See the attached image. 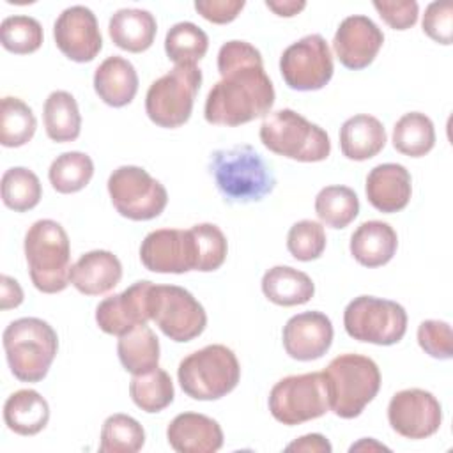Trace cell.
<instances>
[{
    "label": "cell",
    "instance_id": "cell-1",
    "mask_svg": "<svg viewBox=\"0 0 453 453\" xmlns=\"http://www.w3.org/2000/svg\"><path fill=\"white\" fill-rule=\"evenodd\" d=\"M221 80L207 94L209 124L241 126L265 117L274 104V87L264 71L260 51L246 41H228L218 51Z\"/></svg>",
    "mask_w": 453,
    "mask_h": 453
},
{
    "label": "cell",
    "instance_id": "cell-2",
    "mask_svg": "<svg viewBox=\"0 0 453 453\" xmlns=\"http://www.w3.org/2000/svg\"><path fill=\"white\" fill-rule=\"evenodd\" d=\"M209 168L218 191L230 203L260 202L276 186L271 165L251 145L214 150Z\"/></svg>",
    "mask_w": 453,
    "mask_h": 453
},
{
    "label": "cell",
    "instance_id": "cell-3",
    "mask_svg": "<svg viewBox=\"0 0 453 453\" xmlns=\"http://www.w3.org/2000/svg\"><path fill=\"white\" fill-rule=\"evenodd\" d=\"M25 258L34 287L57 294L71 283V244L64 226L53 219L35 221L25 234Z\"/></svg>",
    "mask_w": 453,
    "mask_h": 453
},
{
    "label": "cell",
    "instance_id": "cell-4",
    "mask_svg": "<svg viewBox=\"0 0 453 453\" xmlns=\"http://www.w3.org/2000/svg\"><path fill=\"white\" fill-rule=\"evenodd\" d=\"M329 411L338 418H357L380 389V370L377 363L361 354H340L324 370Z\"/></svg>",
    "mask_w": 453,
    "mask_h": 453
},
{
    "label": "cell",
    "instance_id": "cell-5",
    "mask_svg": "<svg viewBox=\"0 0 453 453\" xmlns=\"http://www.w3.org/2000/svg\"><path fill=\"white\" fill-rule=\"evenodd\" d=\"M4 349L11 373L21 382L42 380L58 350L55 329L42 319L23 317L4 331Z\"/></svg>",
    "mask_w": 453,
    "mask_h": 453
},
{
    "label": "cell",
    "instance_id": "cell-6",
    "mask_svg": "<svg viewBox=\"0 0 453 453\" xmlns=\"http://www.w3.org/2000/svg\"><path fill=\"white\" fill-rule=\"evenodd\" d=\"M260 142L271 152L301 163L324 161L331 154L329 134L290 108L269 111L264 117Z\"/></svg>",
    "mask_w": 453,
    "mask_h": 453
},
{
    "label": "cell",
    "instance_id": "cell-7",
    "mask_svg": "<svg viewBox=\"0 0 453 453\" xmlns=\"http://www.w3.org/2000/svg\"><path fill=\"white\" fill-rule=\"evenodd\" d=\"M177 379L193 400H219L237 386L241 366L232 349L212 343L186 356L179 363Z\"/></svg>",
    "mask_w": 453,
    "mask_h": 453
},
{
    "label": "cell",
    "instance_id": "cell-8",
    "mask_svg": "<svg viewBox=\"0 0 453 453\" xmlns=\"http://www.w3.org/2000/svg\"><path fill=\"white\" fill-rule=\"evenodd\" d=\"M202 85V71L196 65H175L150 83L145 94L147 117L159 127L173 129L191 117L195 97Z\"/></svg>",
    "mask_w": 453,
    "mask_h": 453
},
{
    "label": "cell",
    "instance_id": "cell-9",
    "mask_svg": "<svg viewBox=\"0 0 453 453\" xmlns=\"http://www.w3.org/2000/svg\"><path fill=\"white\" fill-rule=\"evenodd\" d=\"M343 327L357 342L373 345H395L407 331V311L391 299L359 296L343 311Z\"/></svg>",
    "mask_w": 453,
    "mask_h": 453
},
{
    "label": "cell",
    "instance_id": "cell-10",
    "mask_svg": "<svg viewBox=\"0 0 453 453\" xmlns=\"http://www.w3.org/2000/svg\"><path fill=\"white\" fill-rule=\"evenodd\" d=\"M269 411L283 425L294 426L324 416L329 411V393L324 372L288 375L269 393Z\"/></svg>",
    "mask_w": 453,
    "mask_h": 453
},
{
    "label": "cell",
    "instance_id": "cell-11",
    "mask_svg": "<svg viewBox=\"0 0 453 453\" xmlns=\"http://www.w3.org/2000/svg\"><path fill=\"white\" fill-rule=\"evenodd\" d=\"M106 186L117 212L133 221L154 219L168 203L165 186L142 166L124 165L115 168Z\"/></svg>",
    "mask_w": 453,
    "mask_h": 453
},
{
    "label": "cell",
    "instance_id": "cell-12",
    "mask_svg": "<svg viewBox=\"0 0 453 453\" xmlns=\"http://www.w3.org/2000/svg\"><path fill=\"white\" fill-rule=\"evenodd\" d=\"M150 320L173 342L184 343L200 336L207 313L195 296L177 285H152L149 292Z\"/></svg>",
    "mask_w": 453,
    "mask_h": 453
},
{
    "label": "cell",
    "instance_id": "cell-13",
    "mask_svg": "<svg viewBox=\"0 0 453 453\" xmlns=\"http://www.w3.org/2000/svg\"><path fill=\"white\" fill-rule=\"evenodd\" d=\"M333 71L331 50L319 34L301 37L285 48L280 57L281 78L292 90H320L333 78Z\"/></svg>",
    "mask_w": 453,
    "mask_h": 453
},
{
    "label": "cell",
    "instance_id": "cell-14",
    "mask_svg": "<svg viewBox=\"0 0 453 453\" xmlns=\"http://www.w3.org/2000/svg\"><path fill=\"white\" fill-rule=\"evenodd\" d=\"M140 260L145 269L161 274H182L188 271H196L198 253L191 228L152 230L140 244Z\"/></svg>",
    "mask_w": 453,
    "mask_h": 453
},
{
    "label": "cell",
    "instance_id": "cell-15",
    "mask_svg": "<svg viewBox=\"0 0 453 453\" xmlns=\"http://www.w3.org/2000/svg\"><path fill=\"white\" fill-rule=\"evenodd\" d=\"M388 421L405 439H426L441 428L442 409L430 391L402 389L389 400Z\"/></svg>",
    "mask_w": 453,
    "mask_h": 453
},
{
    "label": "cell",
    "instance_id": "cell-16",
    "mask_svg": "<svg viewBox=\"0 0 453 453\" xmlns=\"http://www.w3.org/2000/svg\"><path fill=\"white\" fill-rule=\"evenodd\" d=\"M53 37L57 48L73 62H90L103 48V37L96 14L85 5L64 9L55 25Z\"/></svg>",
    "mask_w": 453,
    "mask_h": 453
},
{
    "label": "cell",
    "instance_id": "cell-17",
    "mask_svg": "<svg viewBox=\"0 0 453 453\" xmlns=\"http://www.w3.org/2000/svg\"><path fill=\"white\" fill-rule=\"evenodd\" d=\"M154 283L149 280L134 281L120 294L103 299L96 308V322L106 334L122 336L140 324L150 320L149 292Z\"/></svg>",
    "mask_w": 453,
    "mask_h": 453
},
{
    "label": "cell",
    "instance_id": "cell-18",
    "mask_svg": "<svg viewBox=\"0 0 453 453\" xmlns=\"http://www.w3.org/2000/svg\"><path fill=\"white\" fill-rule=\"evenodd\" d=\"M384 44L382 30L368 16H347L333 37V50L340 64L359 71L368 67Z\"/></svg>",
    "mask_w": 453,
    "mask_h": 453
},
{
    "label": "cell",
    "instance_id": "cell-19",
    "mask_svg": "<svg viewBox=\"0 0 453 453\" xmlns=\"http://www.w3.org/2000/svg\"><path fill=\"white\" fill-rule=\"evenodd\" d=\"M283 349L297 361H313L322 357L333 343L331 319L322 311H303L283 326Z\"/></svg>",
    "mask_w": 453,
    "mask_h": 453
},
{
    "label": "cell",
    "instance_id": "cell-20",
    "mask_svg": "<svg viewBox=\"0 0 453 453\" xmlns=\"http://www.w3.org/2000/svg\"><path fill=\"white\" fill-rule=\"evenodd\" d=\"M366 198L380 212L391 214L407 207L412 195L409 170L398 163H382L366 175Z\"/></svg>",
    "mask_w": 453,
    "mask_h": 453
},
{
    "label": "cell",
    "instance_id": "cell-21",
    "mask_svg": "<svg viewBox=\"0 0 453 453\" xmlns=\"http://www.w3.org/2000/svg\"><path fill=\"white\" fill-rule=\"evenodd\" d=\"M166 439L179 453H214L223 446V430L205 414L180 412L170 421Z\"/></svg>",
    "mask_w": 453,
    "mask_h": 453
},
{
    "label": "cell",
    "instance_id": "cell-22",
    "mask_svg": "<svg viewBox=\"0 0 453 453\" xmlns=\"http://www.w3.org/2000/svg\"><path fill=\"white\" fill-rule=\"evenodd\" d=\"M122 278V264L108 250L83 253L71 269L73 287L85 296H101L113 290Z\"/></svg>",
    "mask_w": 453,
    "mask_h": 453
},
{
    "label": "cell",
    "instance_id": "cell-23",
    "mask_svg": "<svg viewBox=\"0 0 453 453\" xmlns=\"http://www.w3.org/2000/svg\"><path fill=\"white\" fill-rule=\"evenodd\" d=\"M94 90L108 106L122 108L129 104L138 92L134 65L119 55L104 58L94 73Z\"/></svg>",
    "mask_w": 453,
    "mask_h": 453
},
{
    "label": "cell",
    "instance_id": "cell-24",
    "mask_svg": "<svg viewBox=\"0 0 453 453\" xmlns=\"http://www.w3.org/2000/svg\"><path fill=\"white\" fill-rule=\"evenodd\" d=\"M350 255L365 267H380L388 264L398 248L395 228L379 219L361 223L350 235Z\"/></svg>",
    "mask_w": 453,
    "mask_h": 453
},
{
    "label": "cell",
    "instance_id": "cell-25",
    "mask_svg": "<svg viewBox=\"0 0 453 453\" xmlns=\"http://www.w3.org/2000/svg\"><path fill=\"white\" fill-rule=\"evenodd\" d=\"M382 122L368 113L347 119L340 127V149L347 159L366 161L377 156L386 145Z\"/></svg>",
    "mask_w": 453,
    "mask_h": 453
},
{
    "label": "cell",
    "instance_id": "cell-26",
    "mask_svg": "<svg viewBox=\"0 0 453 453\" xmlns=\"http://www.w3.org/2000/svg\"><path fill=\"white\" fill-rule=\"evenodd\" d=\"M157 32L156 18L145 9L126 7L111 14L108 34L115 46L131 53H142L154 42Z\"/></svg>",
    "mask_w": 453,
    "mask_h": 453
},
{
    "label": "cell",
    "instance_id": "cell-27",
    "mask_svg": "<svg viewBox=\"0 0 453 453\" xmlns=\"http://www.w3.org/2000/svg\"><path fill=\"white\" fill-rule=\"evenodd\" d=\"M264 296L278 306H297L308 303L315 294L311 278L290 265H274L262 276Z\"/></svg>",
    "mask_w": 453,
    "mask_h": 453
},
{
    "label": "cell",
    "instance_id": "cell-28",
    "mask_svg": "<svg viewBox=\"0 0 453 453\" xmlns=\"http://www.w3.org/2000/svg\"><path fill=\"white\" fill-rule=\"evenodd\" d=\"M50 419V405L35 389H19L4 403V421L18 435L39 434Z\"/></svg>",
    "mask_w": 453,
    "mask_h": 453
},
{
    "label": "cell",
    "instance_id": "cell-29",
    "mask_svg": "<svg viewBox=\"0 0 453 453\" xmlns=\"http://www.w3.org/2000/svg\"><path fill=\"white\" fill-rule=\"evenodd\" d=\"M117 354L126 372L140 375L157 366L159 340L147 324H140L119 336Z\"/></svg>",
    "mask_w": 453,
    "mask_h": 453
},
{
    "label": "cell",
    "instance_id": "cell-30",
    "mask_svg": "<svg viewBox=\"0 0 453 453\" xmlns=\"http://www.w3.org/2000/svg\"><path fill=\"white\" fill-rule=\"evenodd\" d=\"M44 129L50 140L65 143L80 136L81 115L76 99L65 90H53L44 101Z\"/></svg>",
    "mask_w": 453,
    "mask_h": 453
},
{
    "label": "cell",
    "instance_id": "cell-31",
    "mask_svg": "<svg viewBox=\"0 0 453 453\" xmlns=\"http://www.w3.org/2000/svg\"><path fill=\"white\" fill-rule=\"evenodd\" d=\"M435 145V127L430 117L421 111L402 115L393 127V147L411 157L428 154Z\"/></svg>",
    "mask_w": 453,
    "mask_h": 453
},
{
    "label": "cell",
    "instance_id": "cell-32",
    "mask_svg": "<svg viewBox=\"0 0 453 453\" xmlns=\"http://www.w3.org/2000/svg\"><path fill=\"white\" fill-rule=\"evenodd\" d=\"M129 395L134 405L145 412H159L166 409L175 396L172 377L159 366L150 372L133 375Z\"/></svg>",
    "mask_w": 453,
    "mask_h": 453
},
{
    "label": "cell",
    "instance_id": "cell-33",
    "mask_svg": "<svg viewBox=\"0 0 453 453\" xmlns=\"http://www.w3.org/2000/svg\"><path fill=\"white\" fill-rule=\"evenodd\" d=\"M209 50L207 34L191 21L175 23L165 37L166 57L175 65H196Z\"/></svg>",
    "mask_w": 453,
    "mask_h": 453
},
{
    "label": "cell",
    "instance_id": "cell-34",
    "mask_svg": "<svg viewBox=\"0 0 453 453\" xmlns=\"http://www.w3.org/2000/svg\"><path fill=\"white\" fill-rule=\"evenodd\" d=\"M319 219L331 228H345L359 214V198L349 186H326L315 196Z\"/></svg>",
    "mask_w": 453,
    "mask_h": 453
},
{
    "label": "cell",
    "instance_id": "cell-35",
    "mask_svg": "<svg viewBox=\"0 0 453 453\" xmlns=\"http://www.w3.org/2000/svg\"><path fill=\"white\" fill-rule=\"evenodd\" d=\"M94 175V163L88 154L71 150L57 156L48 170V179L55 191L62 195L81 191Z\"/></svg>",
    "mask_w": 453,
    "mask_h": 453
},
{
    "label": "cell",
    "instance_id": "cell-36",
    "mask_svg": "<svg viewBox=\"0 0 453 453\" xmlns=\"http://www.w3.org/2000/svg\"><path fill=\"white\" fill-rule=\"evenodd\" d=\"M37 120L32 108L14 96L2 97L0 113V143L4 147H21L35 133Z\"/></svg>",
    "mask_w": 453,
    "mask_h": 453
},
{
    "label": "cell",
    "instance_id": "cell-37",
    "mask_svg": "<svg viewBox=\"0 0 453 453\" xmlns=\"http://www.w3.org/2000/svg\"><path fill=\"white\" fill-rule=\"evenodd\" d=\"M145 444L143 426L127 414H111L101 428L99 451L103 453H136Z\"/></svg>",
    "mask_w": 453,
    "mask_h": 453
},
{
    "label": "cell",
    "instance_id": "cell-38",
    "mask_svg": "<svg viewBox=\"0 0 453 453\" xmlns=\"http://www.w3.org/2000/svg\"><path fill=\"white\" fill-rule=\"evenodd\" d=\"M42 196V188L39 177L25 168L12 166L2 175V200L5 207L14 212H25L34 209Z\"/></svg>",
    "mask_w": 453,
    "mask_h": 453
},
{
    "label": "cell",
    "instance_id": "cell-39",
    "mask_svg": "<svg viewBox=\"0 0 453 453\" xmlns=\"http://www.w3.org/2000/svg\"><path fill=\"white\" fill-rule=\"evenodd\" d=\"M44 39L41 23L32 16H9L0 25L2 46L16 55H28L41 48Z\"/></svg>",
    "mask_w": 453,
    "mask_h": 453
},
{
    "label": "cell",
    "instance_id": "cell-40",
    "mask_svg": "<svg viewBox=\"0 0 453 453\" xmlns=\"http://www.w3.org/2000/svg\"><path fill=\"white\" fill-rule=\"evenodd\" d=\"M191 232L195 235L196 253H198L196 271L211 273L219 269L228 251L226 237L221 232V228L216 226L214 223H198L191 226Z\"/></svg>",
    "mask_w": 453,
    "mask_h": 453
},
{
    "label": "cell",
    "instance_id": "cell-41",
    "mask_svg": "<svg viewBox=\"0 0 453 453\" xmlns=\"http://www.w3.org/2000/svg\"><path fill=\"white\" fill-rule=\"evenodd\" d=\"M326 241V230L319 221L301 219L287 234V250L296 260L310 262L324 253Z\"/></svg>",
    "mask_w": 453,
    "mask_h": 453
},
{
    "label": "cell",
    "instance_id": "cell-42",
    "mask_svg": "<svg viewBox=\"0 0 453 453\" xmlns=\"http://www.w3.org/2000/svg\"><path fill=\"white\" fill-rule=\"evenodd\" d=\"M418 343L435 359L453 357V333L451 326L444 320H423L418 326Z\"/></svg>",
    "mask_w": 453,
    "mask_h": 453
},
{
    "label": "cell",
    "instance_id": "cell-43",
    "mask_svg": "<svg viewBox=\"0 0 453 453\" xmlns=\"http://www.w3.org/2000/svg\"><path fill=\"white\" fill-rule=\"evenodd\" d=\"M423 32L439 44H451L453 41V4L449 0L432 2L425 9Z\"/></svg>",
    "mask_w": 453,
    "mask_h": 453
},
{
    "label": "cell",
    "instance_id": "cell-44",
    "mask_svg": "<svg viewBox=\"0 0 453 453\" xmlns=\"http://www.w3.org/2000/svg\"><path fill=\"white\" fill-rule=\"evenodd\" d=\"M375 11L393 30H407L416 25L419 5L416 0H375Z\"/></svg>",
    "mask_w": 453,
    "mask_h": 453
},
{
    "label": "cell",
    "instance_id": "cell-45",
    "mask_svg": "<svg viewBox=\"0 0 453 453\" xmlns=\"http://www.w3.org/2000/svg\"><path fill=\"white\" fill-rule=\"evenodd\" d=\"M244 0H196V12L211 23L225 25L234 21L244 9Z\"/></svg>",
    "mask_w": 453,
    "mask_h": 453
},
{
    "label": "cell",
    "instance_id": "cell-46",
    "mask_svg": "<svg viewBox=\"0 0 453 453\" xmlns=\"http://www.w3.org/2000/svg\"><path fill=\"white\" fill-rule=\"evenodd\" d=\"M331 442L320 434H306L290 444H287L285 451H304V453H331Z\"/></svg>",
    "mask_w": 453,
    "mask_h": 453
},
{
    "label": "cell",
    "instance_id": "cell-47",
    "mask_svg": "<svg viewBox=\"0 0 453 453\" xmlns=\"http://www.w3.org/2000/svg\"><path fill=\"white\" fill-rule=\"evenodd\" d=\"M23 303V290L19 287V283L7 276V274H2L0 278V308L2 310H11V308H16Z\"/></svg>",
    "mask_w": 453,
    "mask_h": 453
},
{
    "label": "cell",
    "instance_id": "cell-48",
    "mask_svg": "<svg viewBox=\"0 0 453 453\" xmlns=\"http://www.w3.org/2000/svg\"><path fill=\"white\" fill-rule=\"evenodd\" d=\"M265 7L271 9L274 14H278L281 18H292V16L299 14L306 7V2H296V0H278V2H273V0H267Z\"/></svg>",
    "mask_w": 453,
    "mask_h": 453
},
{
    "label": "cell",
    "instance_id": "cell-49",
    "mask_svg": "<svg viewBox=\"0 0 453 453\" xmlns=\"http://www.w3.org/2000/svg\"><path fill=\"white\" fill-rule=\"evenodd\" d=\"M370 451V449H388L384 444H379V442H375L373 439H361L359 442H356V444H352L350 446V449L349 451Z\"/></svg>",
    "mask_w": 453,
    "mask_h": 453
}]
</instances>
